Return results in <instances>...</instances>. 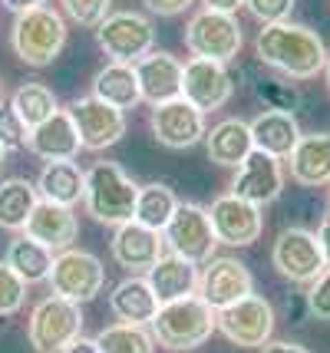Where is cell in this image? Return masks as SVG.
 <instances>
[{"label":"cell","instance_id":"obj_1","mask_svg":"<svg viewBox=\"0 0 330 353\" xmlns=\"http://www.w3.org/2000/svg\"><path fill=\"white\" fill-rule=\"evenodd\" d=\"M254 57L291 79H314L327 66V46L320 33L304 23H267L254 37Z\"/></svg>","mask_w":330,"mask_h":353},{"label":"cell","instance_id":"obj_2","mask_svg":"<svg viewBox=\"0 0 330 353\" xmlns=\"http://www.w3.org/2000/svg\"><path fill=\"white\" fill-rule=\"evenodd\" d=\"M215 330H218V314L208 307L198 294H192L185 301H175V304H162L152 323H149L152 340L172 353L198 350Z\"/></svg>","mask_w":330,"mask_h":353},{"label":"cell","instance_id":"obj_3","mask_svg":"<svg viewBox=\"0 0 330 353\" xmlns=\"http://www.w3.org/2000/svg\"><path fill=\"white\" fill-rule=\"evenodd\" d=\"M136 199H139V185L129 179L119 162H96L86 172L83 205L99 225L119 228L136 221Z\"/></svg>","mask_w":330,"mask_h":353},{"label":"cell","instance_id":"obj_4","mask_svg":"<svg viewBox=\"0 0 330 353\" xmlns=\"http://www.w3.org/2000/svg\"><path fill=\"white\" fill-rule=\"evenodd\" d=\"M10 46H14L17 60L43 70L63 53L66 46V20L53 7H37L27 14H17L10 27Z\"/></svg>","mask_w":330,"mask_h":353},{"label":"cell","instance_id":"obj_5","mask_svg":"<svg viewBox=\"0 0 330 353\" xmlns=\"http://www.w3.org/2000/svg\"><path fill=\"white\" fill-rule=\"evenodd\" d=\"M162 241L169 248V254L195 264V268L212 261V258H215V248H218V238H215V228H212L208 208L195 205V201H178L172 221L162 231Z\"/></svg>","mask_w":330,"mask_h":353},{"label":"cell","instance_id":"obj_6","mask_svg":"<svg viewBox=\"0 0 330 353\" xmlns=\"http://www.w3.org/2000/svg\"><path fill=\"white\" fill-rule=\"evenodd\" d=\"M96 43L110 57V63L136 66L142 57L156 50V27L149 17L136 14V10H119L96 27Z\"/></svg>","mask_w":330,"mask_h":353},{"label":"cell","instance_id":"obj_7","mask_svg":"<svg viewBox=\"0 0 330 353\" xmlns=\"http://www.w3.org/2000/svg\"><path fill=\"white\" fill-rule=\"evenodd\" d=\"M83 334V310L79 304L50 294L33 307L27 321V337L37 353H63L73 340Z\"/></svg>","mask_w":330,"mask_h":353},{"label":"cell","instance_id":"obj_8","mask_svg":"<svg viewBox=\"0 0 330 353\" xmlns=\"http://www.w3.org/2000/svg\"><path fill=\"white\" fill-rule=\"evenodd\" d=\"M241 23L231 14H215V10H202L185 23V46L192 57L198 60H212L228 66L231 60H238L241 53Z\"/></svg>","mask_w":330,"mask_h":353},{"label":"cell","instance_id":"obj_9","mask_svg":"<svg viewBox=\"0 0 330 353\" xmlns=\"http://www.w3.org/2000/svg\"><path fill=\"white\" fill-rule=\"evenodd\" d=\"M106 284V268L93 251L83 248H70L53 258V271H50V288L56 297H66L73 304H90L99 297Z\"/></svg>","mask_w":330,"mask_h":353},{"label":"cell","instance_id":"obj_10","mask_svg":"<svg viewBox=\"0 0 330 353\" xmlns=\"http://www.w3.org/2000/svg\"><path fill=\"white\" fill-rule=\"evenodd\" d=\"M271 264L278 268L281 277L294 281V284H307V288L327 271L320 241H317L314 231H307V228H284L274 238Z\"/></svg>","mask_w":330,"mask_h":353},{"label":"cell","instance_id":"obj_11","mask_svg":"<svg viewBox=\"0 0 330 353\" xmlns=\"http://www.w3.org/2000/svg\"><path fill=\"white\" fill-rule=\"evenodd\" d=\"M66 112H70V119L76 125L83 149H90V152H103V149L116 145L119 139L126 136V112L103 103V99H96V96L73 99V106Z\"/></svg>","mask_w":330,"mask_h":353},{"label":"cell","instance_id":"obj_12","mask_svg":"<svg viewBox=\"0 0 330 353\" xmlns=\"http://www.w3.org/2000/svg\"><path fill=\"white\" fill-rule=\"evenodd\" d=\"M195 294L218 314V310L245 301L248 294H254V277L248 271V264L238 261V258H212L198 274V291Z\"/></svg>","mask_w":330,"mask_h":353},{"label":"cell","instance_id":"obj_13","mask_svg":"<svg viewBox=\"0 0 330 353\" xmlns=\"http://www.w3.org/2000/svg\"><path fill=\"white\" fill-rule=\"evenodd\" d=\"M218 330L235 347H265L274 334V307L261 294H248L231 307L218 310Z\"/></svg>","mask_w":330,"mask_h":353},{"label":"cell","instance_id":"obj_14","mask_svg":"<svg viewBox=\"0 0 330 353\" xmlns=\"http://www.w3.org/2000/svg\"><path fill=\"white\" fill-rule=\"evenodd\" d=\"M208 218H212V228H215L218 245L248 248V245H254V241L261 238V231H265L261 208L251 205V201L238 199V195H231V192L212 201Z\"/></svg>","mask_w":330,"mask_h":353},{"label":"cell","instance_id":"obj_15","mask_svg":"<svg viewBox=\"0 0 330 353\" xmlns=\"http://www.w3.org/2000/svg\"><path fill=\"white\" fill-rule=\"evenodd\" d=\"M149 125H152V136L165 145V149H192L198 145L208 132L205 125V112L195 109L189 99H172V103H162V106H152V116H149Z\"/></svg>","mask_w":330,"mask_h":353},{"label":"cell","instance_id":"obj_16","mask_svg":"<svg viewBox=\"0 0 330 353\" xmlns=\"http://www.w3.org/2000/svg\"><path fill=\"white\" fill-rule=\"evenodd\" d=\"M235 92V83H231V73L228 66L212 60H198L192 57L182 70V99H189L195 109L202 112H212V109H221Z\"/></svg>","mask_w":330,"mask_h":353},{"label":"cell","instance_id":"obj_17","mask_svg":"<svg viewBox=\"0 0 330 353\" xmlns=\"http://www.w3.org/2000/svg\"><path fill=\"white\" fill-rule=\"evenodd\" d=\"M281 192H284L281 159H274V155H267V152H258V149L238 165L235 179H231V195L251 201L258 208L278 201Z\"/></svg>","mask_w":330,"mask_h":353},{"label":"cell","instance_id":"obj_18","mask_svg":"<svg viewBox=\"0 0 330 353\" xmlns=\"http://www.w3.org/2000/svg\"><path fill=\"white\" fill-rule=\"evenodd\" d=\"M112 258L119 268H126L129 274H149L158 264V258L165 254V241L162 234L152 228H145L139 221H129V225H119L116 234H112Z\"/></svg>","mask_w":330,"mask_h":353},{"label":"cell","instance_id":"obj_19","mask_svg":"<svg viewBox=\"0 0 330 353\" xmlns=\"http://www.w3.org/2000/svg\"><path fill=\"white\" fill-rule=\"evenodd\" d=\"M132 70H136V77H139L142 99H145L149 106H162V103H172V99L182 96V70H185V63H178L172 53L152 50V53L142 57Z\"/></svg>","mask_w":330,"mask_h":353},{"label":"cell","instance_id":"obj_20","mask_svg":"<svg viewBox=\"0 0 330 353\" xmlns=\"http://www.w3.org/2000/svg\"><path fill=\"white\" fill-rule=\"evenodd\" d=\"M23 234L33 238V241H40L50 251H70L79 234V221L73 215V208L40 199L37 208H33L30 221H27V228H23Z\"/></svg>","mask_w":330,"mask_h":353},{"label":"cell","instance_id":"obj_21","mask_svg":"<svg viewBox=\"0 0 330 353\" xmlns=\"http://www.w3.org/2000/svg\"><path fill=\"white\" fill-rule=\"evenodd\" d=\"M27 149L33 155H40V159H47V162H73L79 155V149H83V142H79V132L73 125V119H70V112L60 109V112L50 116L47 123L30 129Z\"/></svg>","mask_w":330,"mask_h":353},{"label":"cell","instance_id":"obj_22","mask_svg":"<svg viewBox=\"0 0 330 353\" xmlns=\"http://www.w3.org/2000/svg\"><path fill=\"white\" fill-rule=\"evenodd\" d=\"M287 169H291V179L304 188L330 185V132L300 136L294 152L287 155Z\"/></svg>","mask_w":330,"mask_h":353},{"label":"cell","instance_id":"obj_23","mask_svg":"<svg viewBox=\"0 0 330 353\" xmlns=\"http://www.w3.org/2000/svg\"><path fill=\"white\" fill-rule=\"evenodd\" d=\"M248 125H251L254 149L274 155V159H287V155L294 152V145L300 142V125H298V119H294V112L265 109V112L254 116Z\"/></svg>","mask_w":330,"mask_h":353},{"label":"cell","instance_id":"obj_24","mask_svg":"<svg viewBox=\"0 0 330 353\" xmlns=\"http://www.w3.org/2000/svg\"><path fill=\"white\" fill-rule=\"evenodd\" d=\"M205 149H208V159L215 165L238 169L254 152L251 125L245 119H221V123L212 125V132H205Z\"/></svg>","mask_w":330,"mask_h":353},{"label":"cell","instance_id":"obj_25","mask_svg":"<svg viewBox=\"0 0 330 353\" xmlns=\"http://www.w3.org/2000/svg\"><path fill=\"white\" fill-rule=\"evenodd\" d=\"M145 281H149L158 304H175V301H185L198 291V268L175 258V254H162L156 268L145 274Z\"/></svg>","mask_w":330,"mask_h":353},{"label":"cell","instance_id":"obj_26","mask_svg":"<svg viewBox=\"0 0 330 353\" xmlns=\"http://www.w3.org/2000/svg\"><path fill=\"white\" fill-rule=\"evenodd\" d=\"M158 304L149 281L139 274H129L126 281H119L110 294V310L119 317V323H139V327H149L152 317L158 314Z\"/></svg>","mask_w":330,"mask_h":353},{"label":"cell","instance_id":"obj_27","mask_svg":"<svg viewBox=\"0 0 330 353\" xmlns=\"http://www.w3.org/2000/svg\"><path fill=\"white\" fill-rule=\"evenodd\" d=\"M37 192L43 201H53V205H66L73 208L83 201V192H86V172L79 169L76 162H47L40 179H37Z\"/></svg>","mask_w":330,"mask_h":353},{"label":"cell","instance_id":"obj_28","mask_svg":"<svg viewBox=\"0 0 330 353\" xmlns=\"http://www.w3.org/2000/svg\"><path fill=\"white\" fill-rule=\"evenodd\" d=\"M93 96L116 109H123V112H126V109H136L142 103V90H139L136 70L126 66V63H106L93 77Z\"/></svg>","mask_w":330,"mask_h":353},{"label":"cell","instance_id":"obj_29","mask_svg":"<svg viewBox=\"0 0 330 353\" xmlns=\"http://www.w3.org/2000/svg\"><path fill=\"white\" fill-rule=\"evenodd\" d=\"M40 201L37 185L27 179H3L0 182V228L23 231L30 221L33 208Z\"/></svg>","mask_w":330,"mask_h":353},{"label":"cell","instance_id":"obj_30","mask_svg":"<svg viewBox=\"0 0 330 353\" xmlns=\"http://www.w3.org/2000/svg\"><path fill=\"white\" fill-rule=\"evenodd\" d=\"M3 261L14 268L17 277H20L23 284H40V281H50V271H53V251L43 248L40 241L27 238V234H20V238L10 241Z\"/></svg>","mask_w":330,"mask_h":353},{"label":"cell","instance_id":"obj_31","mask_svg":"<svg viewBox=\"0 0 330 353\" xmlns=\"http://www.w3.org/2000/svg\"><path fill=\"white\" fill-rule=\"evenodd\" d=\"M175 208H178V199H175V192L165 182L139 185V199H136V221L139 225L162 234L165 225L172 221Z\"/></svg>","mask_w":330,"mask_h":353},{"label":"cell","instance_id":"obj_32","mask_svg":"<svg viewBox=\"0 0 330 353\" xmlns=\"http://www.w3.org/2000/svg\"><path fill=\"white\" fill-rule=\"evenodd\" d=\"M10 109L20 116V123L27 125V129H37L40 123H47L53 112H60V103H56L53 90H47L43 83H23L14 92Z\"/></svg>","mask_w":330,"mask_h":353},{"label":"cell","instance_id":"obj_33","mask_svg":"<svg viewBox=\"0 0 330 353\" xmlns=\"http://www.w3.org/2000/svg\"><path fill=\"white\" fill-rule=\"evenodd\" d=\"M99 353H156V340L149 327L139 323H110L96 334Z\"/></svg>","mask_w":330,"mask_h":353},{"label":"cell","instance_id":"obj_34","mask_svg":"<svg viewBox=\"0 0 330 353\" xmlns=\"http://www.w3.org/2000/svg\"><path fill=\"white\" fill-rule=\"evenodd\" d=\"M254 92L265 103V109H274V112H294L300 103V92L291 83H281V79H258Z\"/></svg>","mask_w":330,"mask_h":353},{"label":"cell","instance_id":"obj_35","mask_svg":"<svg viewBox=\"0 0 330 353\" xmlns=\"http://www.w3.org/2000/svg\"><path fill=\"white\" fill-rule=\"evenodd\" d=\"M27 304V284L7 261H0V317H10Z\"/></svg>","mask_w":330,"mask_h":353},{"label":"cell","instance_id":"obj_36","mask_svg":"<svg viewBox=\"0 0 330 353\" xmlns=\"http://www.w3.org/2000/svg\"><path fill=\"white\" fill-rule=\"evenodd\" d=\"M63 3V14L79 23V27H99L106 17H110V7L112 0H60Z\"/></svg>","mask_w":330,"mask_h":353},{"label":"cell","instance_id":"obj_37","mask_svg":"<svg viewBox=\"0 0 330 353\" xmlns=\"http://www.w3.org/2000/svg\"><path fill=\"white\" fill-rule=\"evenodd\" d=\"M27 136H30V129L20 123V116H17L10 106L0 103V145H3L7 152L23 149V145H27Z\"/></svg>","mask_w":330,"mask_h":353},{"label":"cell","instance_id":"obj_38","mask_svg":"<svg viewBox=\"0 0 330 353\" xmlns=\"http://www.w3.org/2000/svg\"><path fill=\"white\" fill-rule=\"evenodd\" d=\"M254 20H261V27L267 23H284L291 10H294V0H245Z\"/></svg>","mask_w":330,"mask_h":353},{"label":"cell","instance_id":"obj_39","mask_svg":"<svg viewBox=\"0 0 330 353\" xmlns=\"http://www.w3.org/2000/svg\"><path fill=\"white\" fill-rule=\"evenodd\" d=\"M307 310L317 321H330V268L307 288Z\"/></svg>","mask_w":330,"mask_h":353},{"label":"cell","instance_id":"obj_40","mask_svg":"<svg viewBox=\"0 0 330 353\" xmlns=\"http://www.w3.org/2000/svg\"><path fill=\"white\" fill-rule=\"evenodd\" d=\"M142 3H145L149 14L156 17H178L192 7V0H142Z\"/></svg>","mask_w":330,"mask_h":353},{"label":"cell","instance_id":"obj_41","mask_svg":"<svg viewBox=\"0 0 330 353\" xmlns=\"http://www.w3.org/2000/svg\"><path fill=\"white\" fill-rule=\"evenodd\" d=\"M261 353H311V350L300 347V343H291V340H267Z\"/></svg>","mask_w":330,"mask_h":353},{"label":"cell","instance_id":"obj_42","mask_svg":"<svg viewBox=\"0 0 330 353\" xmlns=\"http://www.w3.org/2000/svg\"><path fill=\"white\" fill-rule=\"evenodd\" d=\"M205 10H215V14H238V7L245 3V0H202Z\"/></svg>","mask_w":330,"mask_h":353},{"label":"cell","instance_id":"obj_43","mask_svg":"<svg viewBox=\"0 0 330 353\" xmlns=\"http://www.w3.org/2000/svg\"><path fill=\"white\" fill-rule=\"evenodd\" d=\"M63 353H99V343H96V337H83L79 334L70 347H63Z\"/></svg>","mask_w":330,"mask_h":353},{"label":"cell","instance_id":"obj_44","mask_svg":"<svg viewBox=\"0 0 330 353\" xmlns=\"http://www.w3.org/2000/svg\"><path fill=\"white\" fill-rule=\"evenodd\" d=\"M7 10L14 14H27V10H37V7H47V0H0Z\"/></svg>","mask_w":330,"mask_h":353},{"label":"cell","instance_id":"obj_45","mask_svg":"<svg viewBox=\"0 0 330 353\" xmlns=\"http://www.w3.org/2000/svg\"><path fill=\"white\" fill-rule=\"evenodd\" d=\"M317 241H320V251H324V261L330 268V215H324L320 228H317Z\"/></svg>","mask_w":330,"mask_h":353},{"label":"cell","instance_id":"obj_46","mask_svg":"<svg viewBox=\"0 0 330 353\" xmlns=\"http://www.w3.org/2000/svg\"><path fill=\"white\" fill-rule=\"evenodd\" d=\"M3 165H7V149L0 145V169H3Z\"/></svg>","mask_w":330,"mask_h":353},{"label":"cell","instance_id":"obj_47","mask_svg":"<svg viewBox=\"0 0 330 353\" xmlns=\"http://www.w3.org/2000/svg\"><path fill=\"white\" fill-rule=\"evenodd\" d=\"M324 73H327V86H330V50H327V66H324Z\"/></svg>","mask_w":330,"mask_h":353},{"label":"cell","instance_id":"obj_48","mask_svg":"<svg viewBox=\"0 0 330 353\" xmlns=\"http://www.w3.org/2000/svg\"><path fill=\"white\" fill-rule=\"evenodd\" d=\"M0 103H3V83H0Z\"/></svg>","mask_w":330,"mask_h":353}]
</instances>
